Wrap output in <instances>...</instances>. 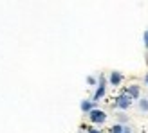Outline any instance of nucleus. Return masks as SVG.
<instances>
[{"instance_id": "obj_1", "label": "nucleus", "mask_w": 148, "mask_h": 133, "mask_svg": "<svg viewBox=\"0 0 148 133\" xmlns=\"http://www.w3.org/2000/svg\"><path fill=\"white\" fill-rule=\"evenodd\" d=\"M88 119H90L94 124H103L107 121V113L103 112V110H98V108H94L92 112H88Z\"/></svg>"}, {"instance_id": "obj_2", "label": "nucleus", "mask_w": 148, "mask_h": 133, "mask_svg": "<svg viewBox=\"0 0 148 133\" xmlns=\"http://www.w3.org/2000/svg\"><path fill=\"white\" fill-rule=\"evenodd\" d=\"M107 79L105 77H99V83H98V88H96V92H94V99H92V102H98L101 97H103V95H105V92H107Z\"/></svg>"}, {"instance_id": "obj_3", "label": "nucleus", "mask_w": 148, "mask_h": 133, "mask_svg": "<svg viewBox=\"0 0 148 133\" xmlns=\"http://www.w3.org/2000/svg\"><path fill=\"white\" fill-rule=\"evenodd\" d=\"M130 105H132V99L128 97L127 94H121L119 97L116 99V108H119V110H127Z\"/></svg>"}, {"instance_id": "obj_4", "label": "nucleus", "mask_w": 148, "mask_h": 133, "mask_svg": "<svg viewBox=\"0 0 148 133\" xmlns=\"http://www.w3.org/2000/svg\"><path fill=\"white\" fill-rule=\"evenodd\" d=\"M108 81H110V85H112V86H119V85H121V81H123V74H121V72H117V70L110 72Z\"/></svg>"}, {"instance_id": "obj_5", "label": "nucleus", "mask_w": 148, "mask_h": 133, "mask_svg": "<svg viewBox=\"0 0 148 133\" xmlns=\"http://www.w3.org/2000/svg\"><path fill=\"white\" fill-rule=\"evenodd\" d=\"M127 95L130 99H139V95H141V90H139V86L137 85H130L127 88Z\"/></svg>"}, {"instance_id": "obj_6", "label": "nucleus", "mask_w": 148, "mask_h": 133, "mask_svg": "<svg viewBox=\"0 0 148 133\" xmlns=\"http://www.w3.org/2000/svg\"><path fill=\"white\" fill-rule=\"evenodd\" d=\"M94 108H96V102H92V101H81V110H83L85 113L92 112Z\"/></svg>"}, {"instance_id": "obj_7", "label": "nucleus", "mask_w": 148, "mask_h": 133, "mask_svg": "<svg viewBox=\"0 0 148 133\" xmlns=\"http://www.w3.org/2000/svg\"><path fill=\"white\" fill-rule=\"evenodd\" d=\"M137 106H139V110L141 112H148V99H139V102H137Z\"/></svg>"}, {"instance_id": "obj_8", "label": "nucleus", "mask_w": 148, "mask_h": 133, "mask_svg": "<svg viewBox=\"0 0 148 133\" xmlns=\"http://www.w3.org/2000/svg\"><path fill=\"white\" fill-rule=\"evenodd\" d=\"M110 133H123V126L121 124H114V126L110 128Z\"/></svg>"}, {"instance_id": "obj_9", "label": "nucleus", "mask_w": 148, "mask_h": 133, "mask_svg": "<svg viewBox=\"0 0 148 133\" xmlns=\"http://www.w3.org/2000/svg\"><path fill=\"white\" fill-rule=\"evenodd\" d=\"M117 119H119V124L123 126V122H127V115H125V113H119V115H117Z\"/></svg>"}, {"instance_id": "obj_10", "label": "nucleus", "mask_w": 148, "mask_h": 133, "mask_svg": "<svg viewBox=\"0 0 148 133\" xmlns=\"http://www.w3.org/2000/svg\"><path fill=\"white\" fill-rule=\"evenodd\" d=\"M87 83H88V85H96V77L88 76V77H87Z\"/></svg>"}, {"instance_id": "obj_11", "label": "nucleus", "mask_w": 148, "mask_h": 133, "mask_svg": "<svg viewBox=\"0 0 148 133\" xmlns=\"http://www.w3.org/2000/svg\"><path fill=\"white\" fill-rule=\"evenodd\" d=\"M143 38H145V47L148 49V29L145 31V36H143Z\"/></svg>"}, {"instance_id": "obj_12", "label": "nucleus", "mask_w": 148, "mask_h": 133, "mask_svg": "<svg viewBox=\"0 0 148 133\" xmlns=\"http://www.w3.org/2000/svg\"><path fill=\"white\" fill-rule=\"evenodd\" d=\"M123 133H132V130L128 126H123Z\"/></svg>"}, {"instance_id": "obj_13", "label": "nucleus", "mask_w": 148, "mask_h": 133, "mask_svg": "<svg viewBox=\"0 0 148 133\" xmlns=\"http://www.w3.org/2000/svg\"><path fill=\"white\" fill-rule=\"evenodd\" d=\"M88 133H101L99 130H88Z\"/></svg>"}, {"instance_id": "obj_14", "label": "nucleus", "mask_w": 148, "mask_h": 133, "mask_svg": "<svg viewBox=\"0 0 148 133\" xmlns=\"http://www.w3.org/2000/svg\"><path fill=\"white\" fill-rule=\"evenodd\" d=\"M145 81H146V85H148V74H146V76H145Z\"/></svg>"}]
</instances>
